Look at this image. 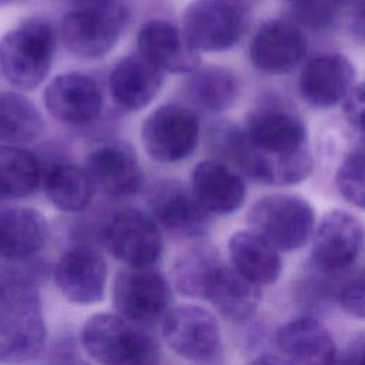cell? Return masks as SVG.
<instances>
[{"mask_svg": "<svg viewBox=\"0 0 365 365\" xmlns=\"http://www.w3.org/2000/svg\"><path fill=\"white\" fill-rule=\"evenodd\" d=\"M47 327L33 272L0 274V364H24L43 351Z\"/></svg>", "mask_w": 365, "mask_h": 365, "instance_id": "obj_1", "label": "cell"}, {"mask_svg": "<svg viewBox=\"0 0 365 365\" xmlns=\"http://www.w3.org/2000/svg\"><path fill=\"white\" fill-rule=\"evenodd\" d=\"M54 50V27L44 19H27L0 40V70L17 88L33 90L47 77Z\"/></svg>", "mask_w": 365, "mask_h": 365, "instance_id": "obj_2", "label": "cell"}, {"mask_svg": "<svg viewBox=\"0 0 365 365\" xmlns=\"http://www.w3.org/2000/svg\"><path fill=\"white\" fill-rule=\"evenodd\" d=\"M80 342L100 365H154L157 354L150 336L111 312L91 315L81 328Z\"/></svg>", "mask_w": 365, "mask_h": 365, "instance_id": "obj_3", "label": "cell"}, {"mask_svg": "<svg viewBox=\"0 0 365 365\" xmlns=\"http://www.w3.org/2000/svg\"><path fill=\"white\" fill-rule=\"evenodd\" d=\"M248 225L277 251L302 248L312 237L315 211L295 194H271L259 198L248 212Z\"/></svg>", "mask_w": 365, "mask_h": 365, "instance_id": "obj_4", "label": "cell"}, {"mask_svg": "<svg viewBox=\"0 0 365 365\" xmlns=\"http://www.w3.org/2000/svg\"><path fill=\"white\" fill-rule=\"evenodd\" d=\"M217 150L232 160L251 180L267 185H291L308 177L312 168L309 150L274 158L258 151L242 130L232 124L218 125L214 131Z\"/></svg>", "mask_w": 365, "mask_h": 365, "instance_id": "obj_5", "label": "cell"}, {"mask_svg": "<svg viewBox=\"0 0 365 365\" xmlns=\"http://www.w3.org/2000/svg\"><path fill=\"white\" fill-rule=\"evenodd\" d=\"M125 21V10L115 1L91 0L64 16L61 38L77 57H101L115 46Z\"/></svg>", "mask_w": 365, "mask_h": 365, "instance_id": "obj_6", "label": "cell"}, {"mask_svg": "<svg viewBox=\"0 0 365 365\" xmlns=\"http://www.w3.org/2000/svg\"><path fill=\"white\" fill-rule=\"evenodd\" d=\"M171 289L154 267H127L113 284V305L131 324H150L168 311Z\"/></svg>", "mask_w": 365, "mask_h": 365, "instance_id": "obj_7", "label": "cell"}, {"mask_svg": "<svg viewBox=\"0 0 365 365\" xmlns=\"http://www.w3.org/2000/svg\"><path fill=\"white\" fill-rule=\"evenodd\" d=\"M247 20L241 0H194L182 16V33L202 51H222L240 38Z\"/></svg>", "mask_w": 365, "mask_h": 365, "instance_id": "obj_8", "label": "cell"}, {"mask_svg": "<svg viewBox=\"0 0 365 365\" xmlns=\"http://www.w3.org/2000/svg\"><path fill=\"white\" fill-rule=\"evenodd\" d=\"M362 247V222L348 211L331 210L314 228L311 265L325 275L342 274L355 264Z\"/></svg>", "mask_w": 365, "mask_h": 365, "instance_id": "obj_9", "label": "cell"}, {"mask_svg": "<svg viewBox=\"0 0 365 365\" xmlns=\"http://www.w3.org/2000/svg\"><path fill=\"white\" fill-rule=\"evenodd\" d=\"M161 335L177 355L197 362L212 358L221 344L220 325L214 314L194 304L168 309L163 315Z\"/></svg>", "mask_w": 365, "mask_h": 365, "instance_id": "obj_10", "label": "cell"}, {"mask_svg": "<svg viewBox=\"0 0 365 365\" xmlns=\"http://www.w3.org/2000/svg\"><path fill=\"white\" fill-rule=\"evenodd\" d=\"M198 135L195 114L181 104L160 106L145 118L141 130L145 151L160 163H175L188 157Z\"/></svg>", "mask_w": 365, "mask_h": 365, "instance_id": "obj_11", "label": "cell"}, {"mask_svg": "<svg viewBox=\"0 0 365 365\" xmlns=\"http://www.w3.org/2000/svg\"><path fill=\"white\" fill-rule=\"evenodd\" d=\"M244 133L258 151L274 158H285L308 150L302 120L281 104L267 103L251 110Z\"/></svg>", "mask_w": 365, "mask_h": 365, "instance_id": "obj_12", "label": "cell"}, {"mask_svg": "<svg viewBox=\"0 0 365 365\" xmlns=\"http://www.w3.org/2000/svg\"><path fill=\"white\" fill-rule=\"evenodd\" d=\"M103 238L108 252L127 267H153L163 251L157 222L133 208L115 214L106 225Z\"/></svg>", "mask_w": 365, "mask_h": 365, "instance_id": "obj_13", "label": "cell"}, {"mask_svg": "<svg viewBox=\"0 0 365 365\" xmlns=\"http://www.w3.org/2000/svg\"><path fill=\"white\" fill-rule=\"evenodd\" d=\"M53 277L57 288L70 302L93 305L104 297L107 265L96 248L77 244L60 255Z\"/></svg>", "mask_w": 365, "mask_h": 365, "instance_id": "obj_14", "label": "cell"}, {"mask_svg": "<svg viewBox=\"0 0 365 365\" xmlns=\"http://www.w3.org/2000/svg\"><path fill=\"white\" fill-rule=\"evenodd\" d=\"M86 173L101 192L128 197L140 191L143 171L134 150L121 141H107L94 147L86 163Z\"/></svg>", "mask_w": 365, "mask_h": 365, "instance_id": "obj_15", "label": "cell"}, {"mask_svg": "<svg viewBox=\"0 0 365 365\" xmlns=\"http://www.w3.org/2000/svg\"><path fill=\"white\" fill-rule=\"evenodd\" d=\"M148 205L157 222L180 237H198L205 232L210 214L195 200L190 187L168 180L155 184Z\"/></svg>", "mask_w": 365, "mask_h": 365, "instance_id": "obj_16", "label": "cell"}, {"mask_svg": "<svg viewBox=\"0 0 365 365\" xmlns=\"http://www.w3.org/2000/svg\"><path fill=\"white\" fill-rule=\"evenodd\" d=\"M304 33L288 20H269L259 27L250 44L252 64L267 73L291 71L305 56Z\"/></svg>", "mask_w": 365, "mask_h": 365, "instance_id": "obj_17", "label": "cell"}, {"mask_svg": "<svg viewBox=\"0 0 365 365\" xmlns=\"http://www.w3.org/2000/svg\"><path fill=\"white\" fill-rule=\"evenodd\" d=\"M48 111L67 124H86L94 120L103 97L97 83L81 73H66L56 77L44 91Z\"/></svg>", "mask_w": 365, "mask_h": 365, "instance_id": "obj_18", "label": "cell"}, {"mask_svg": "<svg viewBox=\"0 0 365 365\" xmlns=\"http://www.w3.org/2000/svg\"><path fill=\"white\" fill-rule=\"evenodd\" d=\"M137 43L140 54L160 70L191 73L198 68V50L188 41L182 30L164 20H150L141 26Z\"/></svg>", "mask_w": 365, "mask_h": 365, "instance_id": "obj_19", "label": "cell"}, {"mask_svg": "<svg viewBox=\"0 0 365 365\" xmlns=\"http://www.w3.org/2000/svg\"><path fill=\"white\" fill-rule=\"evenodd\" d=\"M275 344L295 365H331L338 352L331 332L311 317H298L281 325Z\"/></svg>", "mask_w": 365, "mask_h": 365, "instance_id": "obj_20", "label": "cell"}, {"mask_svg": "<svg viewBox=\"0 0 365 365\" xmlns=\"http://www.w3.org/2000/svg\"><path fill=\"white\" fill-rule=\"evenodd\" d=\"M190 188L210 215H227L237 211L247 192L242 178L228 165L215 160L197 164L191 174Z\"/></svg>", "mask_w": 365, "mask_h": 365, "instance_id": "obj_21", "label": "cell"}, {"mask_svg": "<svg viewBox=\"0 0 365 365\" xmlns=\"http://www.w3.org/2000/svg\"><path fill=\"white\" fill-rule=\"evenodd\" d=\"M355 68L342 54H322L307 63L299 77L304 98L315 107L342 101L354 87Z\"/></svg>", "mask_w": 365, "mask_h": 365, "instance_id": "obj_22", "label": "cell"}, {"mask_svg": "<svg viewBox=\"0 0 365 365\" xmlns=\"http://www.w3.org/2000/svg\"><path fill=\"white\" fill-rule=\"evenodd\" d=\"M261 298V288L224 261L215 268L204 295L222 318L235 322L248 319L257 311Z\"/></svg>", "mask_w": 365, "mask_h": 365, "instance_id": "obj_23", "label": "cell"}, {"mask_svg": "<svg viewBox=\"0 0 365 365\" xmlns=\"http://www.w3.org/2000/svg\"><path fill=\"white\" fill-rule=\"evenodd\" d=\"M163 84V70L143 54L120 60L110 74V90L118 106L140 110L151 103Z\"/></svg>", "mask_w": 365, "mask_h": 365, "instance_id": "obj_24", "label": "cell"}, {"mask_svg": "<svg viewBox=\"0 0 365 365\" xmlns=\"http://www.w3.org/2000/svg\"><path fill=\"white\" fill-rule=\"evenodd\" d=\"M48 238V224L33 208H10L0 212V257L10 261L31 259Z\"/></svg>", "mask_w": 365, "mask_h": 365, "instance_id": "obj_25", "label": "cell"}, {"mask_svg": "<svg viewBox=\"0 0 365 365\" xmlns=\"http://www.w3.org/2000/svg\"><path fill=\"white\" fill-rule=\"evenodd\" d=\"M231 267L252 284H274L282 272L279 251L251 230L237 231L228 241Z\"/></svg>", "mask_w": 365, "mask_h": 365, "instance_id": "obj_26", "label": "cell"}, {"mask_svg": "<svg viewBox=\"0 0 365 365\" xmlns=\"http://www.w3.org/2000/svg\"><path fill=\"white\" fill-rule=\"evenodd\" d=\"M43 128L41 114L31 100L14 91L0 93V141L9 145L29 143Z\"/></svg>", "mask_w": 365, "mask_h": 365, "instance_id": "obj_27", "label": "cell"}, {"mask_svg": "<svg viewBox=\"0 0 365 365\" xmlns=\"http://www.w3.org/2000/svg\"><path fill=\"white\" fill-rule=\"evenodd\" d=\"M187 93L198 107L218 113L235 101L238 81L230 70L222 67L195 68L187 80Z\"/></svg>", "mask_w": 365, "mask_h": 365, "instance_id": "obj_28", "label": "cell"}, {"mask_svg": "<svg viewBox=\"0 0 365 365\" xmlns=\"http://www.w3.org/2000/svg\"><path fill=\"white\" fill-rule=\"evenodd\" d=\"M37 157L19 145H0V194L4 198L30 195L40 182Z\"/></svg>", "mask_w": 365, "mask_h": 365, "instance_id": "obj_29", "label": "cell"}, {"mask_svg": "<svg viewBox=\"0 0 365 365\" xmlns=\"http://www.w3.org/2000/svg\"><path fill=\"white\" fill-rule=\"evenodd\" d=\"M44 191L56 208L77 212L90 204L94 188L84 168L74 164H61L47 174Z\"/></svg>", "mask_w": 365, "mask_h": 365, "instance_id": "obj_30", "label": "cell"}, {"mask_svg": "<svg viewBox=\"0 0 365 365\" xmlns=\"http://www.w3.org/2000/svg\"><path fill=\"white\" fill-rule=\"evenodd\" d=\"M222 259L210 247H194L178 255L173 267V281L178 292L204 299L208 282Z\"/></svg>", "mask_w": 365, "mask_h": 365, "instance_id": "obj_31", "label": "cell"}, {"mask_svg": "<svg viewBox=\"0 0 365 365\" xmlns=\"http://www.w3.org/2000/svg\"><path fill=\"white\" fill-rule=\"evenodd\" d=\"M336 187L339 192L358 208L365 202L364 185V148L358 145L342 161L336 173Z\"/></svg>", "mask_w": 365, "mask_h": 365, "instance_id": "obj_32", "label": "cell"}, {"mask_svg": "<svg viewBox=\"0 0 365 365\" xmlns=\"http://www.w3.org/2000/svg\"><path fill=\"white\" fill-rule=\"evenodd\" d=\"M335 301L348 315L364 319L365 315V282L364 272L358 271L356 275L346 278L334 294Z\"/></svg>", "mask_w": 365, "mask_h": 365, "instance_id": "obj_33", "label": "cell"}, {"mask_svg": "<svg viewBox=\"0 0 365 365\" xmlns=\"http://www.w3.org/2000/svg\"><path fill=\"white\" fill-rule=\"evenodd\" d=\"M344 113L348 123L358 130L362 131L364 123V87L362 84H354V87L344 97Z\"/></svg>", "mask_w": 365, "mask_h": 365, "instance_id": "obj_34", "label": "cell"}, {"mask_svg": "<svg viewBox=\"0 0 365 365\" xmlns=\"http://www.w3.org/2000/svg\"><path fill=\"white\" fill-rule=\"evenodd\" d=\"M364 334H356L341 352H336L331 365H364Z\"/></svg>", "mask_w": 365, "mask_h": 365, "instance_id": "obj_35", "label": "cell"}, {"mask_svg": "<svg viewBox=\"0 0 365 365\" xmlns=\"http://www.w3.org/2000/svg\"><path fill=\"white\" fill-rule=\"evenodd\" d=\"M48 365H90L88 362H86L84 359L78 358L74 352H71L70 349H58L51 361L48 362Z\"/></svg>", "mask_w": 365, "mask_h": 365, "instance_id": "obj_36", "label": "cell"}, {"mask_svg": "<svg viewBox=\"0 0 365 365\" xmlns=\"http://www.w3.org/2000/svg\"><path fill=\"white\" fill-rule=\"evenodd\" d=\"M247 365H295L291 361L285 359L284 356H278V355H261L255 359H252L250 364Z\"/></svg>", "mask_w": 365, "mask_h": 365, "instance_id": "obj_37", "label": "cell"}, {"mask_svg": "<svg viewBox=\"0 0 365 365\" xmlns=\"http://www.w3.org/2000/svg\"><path fill=\"white\" fill-rule=\"evenodd\" d=\"M287 1H289V3H292L294 6H299V4H302L305 0H287Z\"/></svg>", "mask_w": 365, "mask_h": 365, "instance_id": "obj_38", "label": "cell"}, {"mask_svg": "<svg viewBox=\"0 0 365 365\" xmlns=\"http://www.w3.org/2000/svg\"><path fill=\"white\" fill-rule=\"evenodd\" d=\"M0 200H3V197H1V194H0Z\"/></svg>", "mask_w": 365, "mask_h": 365, "instance_id": "obj_39", "label": "cell"}, {"mask_svg": "<svg viewBox=\"0 0 365 365\" xmlns=\"http://www.w3.org/2000/svg\"><path fill=\"white\" fill-rule=\"evenodd\" d=\"M0 1H1V0H0Z\"/></svg>", "mask_w": 365, "mask_h": 365, "instance_id": "obj_40", "label": "cell"}]
</instances>
